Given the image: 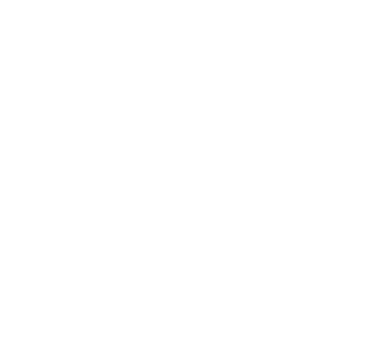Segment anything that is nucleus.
Here are the masks:
<instances>
[]
</instances>
